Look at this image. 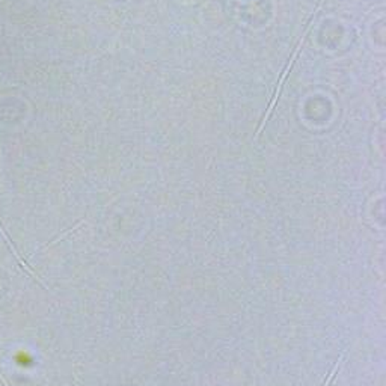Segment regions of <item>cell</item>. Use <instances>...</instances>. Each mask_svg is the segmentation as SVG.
<instances>
[{"mask_svg": "<svg viewBox=\"0 0 386 386\" xmlns=\"http://www.w3.org/2000/svg\"><path fill=\"white\" fill-rule=\"evenodd\" d=\"M319 9H320V5H317V8L314 9V14L311 15L309 22H308V26H307V29H305V32H304V35H302V38H300V41H299V44L296 46L295 53L291 55L290 60L287 62V65H285V68H284V71H283V76H281V79H279V82H278V88H276V92H275V96H274V100H272V103L269 104V110H267V113H266V117H264V121H263V124H262V127L258 129V134L263 131L264 125H266V122H267V120H269V117H270V113H272V110H274V108H275V104H276L278 97H279V94H281V88H283V83H284V80H285V77H287V75H288V71L291 70V65L295 64V59L297 58V53L300 51L302 46H304V41H305V38H307V35H308V30H309V27H311L312 22H314V18H316V15H317V13H319Z\"/></svg>", "mask_w": 386, "mask_h": 386, "instance_id": "1", "label": "cell"}]
</instances>
